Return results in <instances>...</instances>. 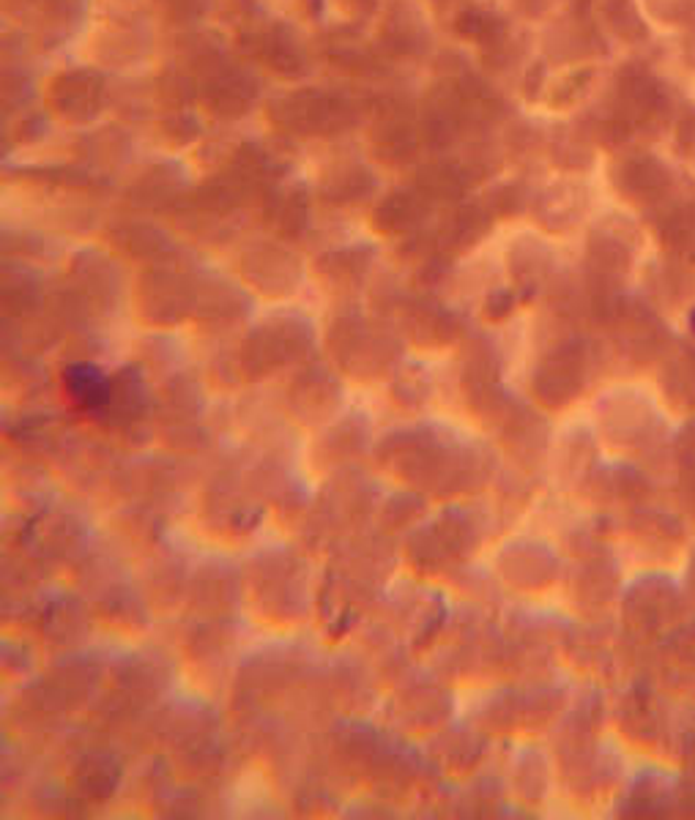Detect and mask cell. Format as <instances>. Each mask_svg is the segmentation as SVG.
I'll list each match as a JSON object with an SVG mask.
<instances>
[{
  "instance_id": "obj_1",
  "label": "cell",
  "mask_w": 695,
  "mask_h": 820,
  "mask_svg": "<svg viewBox=\"0 0 695 820\" xmlns=\"http://www.w3.org/2000/svg\"><path fill=\"white\" fill-rule=\"evenodd\" d=\"M581 369H583V356L575 347H564V351L553 353L548 358L545 367L537 375V391H540V400H545L548 406L559 408L567 406L581 389Z\"/></svg>"
},
{
  "instance_id": "obj_2",
  "label": "cell",
  "mask_w": 695,
  "mask_h": 820,
  "mask_svg": "<svg viewBox=\"0 0 695 820\" xmlns=\"http://www.w3.org/2000/svg\"><path fill=\"white\" fill-rule=\"evenodd\" d=\"M66 391L86 408H99L110 400V384L91 364H75L66 369Z\"/></svg>"
}]
</instances>
